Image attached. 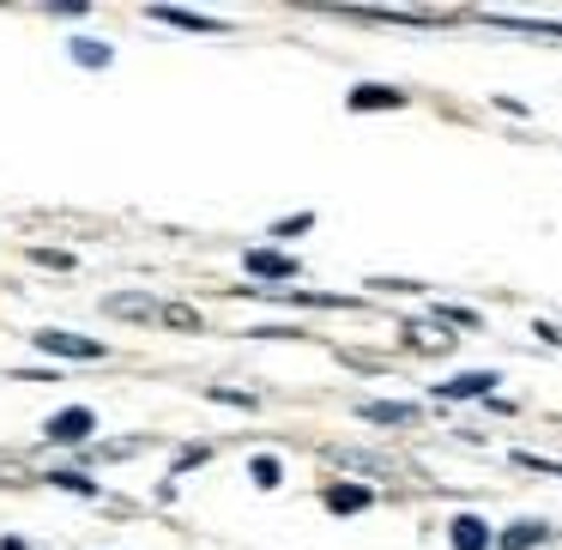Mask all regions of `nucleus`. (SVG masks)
<instances>
[{
	"mask_svg": "<svg viewBox=\"0 0 562 550\" xmlns=\"http://www.w3.org/2000/svg\"><path fill=\"white\" fill-rule=\"evenodd\" d=\"M369 502H375V490H369V484H333L327 490V508L333 514H363Z\"/></svg>",
	"mask_w": 562,
	"mask_h": 550,
	"instance_id": "10",
	"label": "nucleus"
},
{
	"mask_svg": "<svg viewBox=\"0 0 562 550\" xmlns=\"http://www.w3.org/2000/svg\"><path fill=\"white\" fill-rule=\"evenodd\" d=\"M429 315H436V321H448V327H484V321H477L472 308H460V303H436Z\"/></svg>",
	"mask_w": 562,
	"mask_h": 550,
	"instance_id": "16",
	"label": "nucleus"
},
{
	"mask_svg": "<svg viewBox=\"0 0 562 550\" xmlns=\"http://www.w3.org/2000/svg\"><path fill=\"white\" fill-rule=\"evenodd\" d=\"M0 550H25V538H0Z\"/></svg>",
	"mask_w": 562,
	"mask_h": 550,
	"instance_id": "22",
	"label": "nucleus"
},
{
	"mask_svg": "<svg viewBox=\"0 0 562 550\" xmlns=\"http://www.w3.org/2000/svg\"><path fill=\"white\" fill-rule=\"evenodd\" d=\"M212 460V448H188L182 460H176V472H194V465H206Z\"/></svg>",
	"mask_w": 562,
	"mask_h": 550,
	"instance_id": "20",
	"label": "nucleus"
},
{
	"mask_svg": "<svg viewBox=\"0 0 562 550\" xmlns=\"http://www.w3.org/2000/svg\"><path fill=\"white\" fill-rule=\"evenodd\" d=\"M400 103H405L400 86H357L351 91V110L357 115H363V110H400Z\"/></svg>",
	"mask_w": 562,
	"mask_h": 550,
	"instance_id": "9",
	"label": "nucleus"
},
{
	"mask_svg": "<svg viewBox=\"0 0 562 550\" xmlns=\"http://www.w3.org/2000/svg\"><path fill=\"white\" fill-rule=\"evenodd\" d=\"M484 393H496V375H490V369H472V375L441 381V400H484Z\"/></svg>",
	"mask_w": 562,
	"mask_h": 550,
	"instance_id": "8",
	"label": "nucleus"
},
{
	"mask_svg": "<svg viewBox=\"0 0 562 550\" xmlns=\"http://www.w3.org/2000/svg\"><path fill=\"white\" fill-rule=\"evenodd\" d=\"M357 417H369V424H387V429H405V424H417V405H405V400H369V405H357Z\"/></svg>",
	"mask_w": 562,
	"mask_h": 550,
	"instance_id": "6",
	"label": "nucleus"
},
{
	"mask_svg": "<svg viewBox=\"0 0 562 550\" xmlns=\"http://www.w3.org/2000/svg\"><path fill=\"white\" fill-rule=\"evenodd\" d=\"M49 484L74 490V496H103V490H98V478H79V472H49Z\"/></svg>",
	"mask_w": 562,
	"mask_h": 550,
	"instance_id": "17",
	"label": "nucleus"
},
{
	"mask_svg": "<svg viewBox=\"0 0 562 550\" xmlns=\"http://www.w3.org/2000/svg\"><path fill=\"white\" fill-rule=\"evenodd\" d=\"M43 436L61 441V448H79V441L98 436V412H91V405H67V412H55L49 424H43Z\"/></svg>",
	"mask_w": 562,
	"mask_h": 550,
	"instance_id": "2",
	"label": "nucleus"
},
{
	"mask_svg": "<svg viewBox=\"0 0 562 550\" xmlns=\"http://www.w3.org/2000/svg\"><path fill=\"white\" fill-rule=\"evenodd\" d=\"M544 538H550L544 520H514L508 532L496 538V545H502V550H532V545H544Z\"/></svg>",
	"mask_w": 562,
	"mask_h": 550,
	"instance_id": "12",
	"label": "nucleus"
},
{
	"mask_svg": "<svg viewBox=\"0 0 562 550\" xmlns=\"http://www.w3.org/2000/svg\"><path fill=\"white\" fill-rule=\"evenodd\" d=\"M37 260H43V267H55V272H67V267H74V260H67L61 248H37Z\"/></svg>",
	"mask_w": 562,
	"mask_h": 550,
	"instance_id": "21",
	"label": "nucleus"
},
{
	"mask_svg": "<svg viewBox=\"0 0 562 550\" xmlns=\"http://www.w3.org/2000/svg\"><path fill=\"white\" fill-rule=\"evenodd\" d=\"M158 296H139V291H115V296H103V315H115V321H158Z\"/></svg>",
	"mask_w": 562,
	"mask_h": 550,
	"instance_id": "5",
	"label": "nucleus"
},
{
	"mask_svg": "<svg viewBox=\"0 0 562 550\" xmlns=\"http://www.w3.org/2000/svg\"><path fill=\"white\" fill-rule=\"evenodd\" d=\"M405 327V345H412V351H453V333H441L436 321H400Z\"/></svg>",
	"mask_w": 562,
	"mask_h": 550,
	"instance_id": "7",
	"label": "nucleus"
},
{
	"mask_svg": "<svg viewBox=\"0 0 562 550\" xmlns=\"http://www.w3.org/2000/svg\"><path fill=\"white\" fill-rule=\"evenodd\" d=\"M248 478H255L260 490H279V478H284V465L272 460V453H255V460H248Z\"/></svg>",
	"mask_w": 562,
	"mask_h": 550,
	"instance_id": "14",
	"label": "nucleus"
},
{
	"mask_svg": "<svg viewBox=\"0 0 562 550\" xmlns=\"http://www.w3.org/2000/svg\"><path fill=\"white\" fill-rule=\"evenodd\" d=\"M448 545H453V550H490V545H496V532L484 526V514H453Z\"/></svg>",
	"mask_w": 562,
	"mask_h": 550,
	"instance_id": "4",
	"label": "nucleus"
},
{
	"mask_svg": "<svg viewBox=\"0 0 562 550\" xmlns=\"http://www.w3.org/2000/svg\"><path fill=\"white\" fill-rule=\"evenodd\" d=\"M243 267L255 272V279H303V267H296L291 255H279V248H248Z\"/></svg>",
	"mask_w": 562,
	"mask_h": 550,
	"instance_id": "3",
	"label": "nucleus"
},
{
	"mask_svg": "<svg viewBox=\"0 0 562 550\" xmlns=\"http://www.w3.org/2000/svg\"><path fill=\"white\" fill-rule=\"evenodd\" d=\"M158 321H164V327H176V333H200V327H206V321H200V308H188V303H164Z\"/></svg>",
	"mask_w": 562,
	"mask_h": 550,
	"instance_id": "13",
	"label": "nucleus"
},
{
	"mask_svg": "<svg viewBox=\"0 0 562 550\" xmlns=\"http://www.w3.org/2000/svg\"><path fill=\"white\" fill-rule=\"evenodd\" d=\"M151 19H158V25H176V31H224L218 19H206V13H188V7H151Z\"/></svg>",
	"mask_w": 562,
	"mask_h": 550,
	"instance_id": "11",
	"label": "nucleus"
},
{
	"mask_svg": "<svg viewBox=\"0 0 562 550\" xmlns=\"http://www.w3.org/2000/svg\"><path fill=\"white\" fill-rule=\"evenodd\" d=\"M308 224H315V212H296V218H279V224H272V236H279V243H291V236H303Z\"/></svg>",
	"mask_w": 562,
	"mask_h": 550,
	"instance_id": "18",
	"label": "nucleus"
},
{
	"mask_svg": "<svg viewBox=\"0 0 562 550\" xmlns=\"http://www.w3.org/2000/svg\"><path fill=\"white\" fill-rule=\"evenodd\" d=\"M43 357H67V363H103V339H86V333H61V327H37L31 333Z\"/></svg>",
	"mask_w": 562,
	"mask_h": 550,
	"instance_id": "1",
	"label": "nucleus"
},
{
	"mask_svg": "<svg viewBox=\"0 0 562 550\" xmlns=\"http://www.w3.org/2000/svg\"><path fill=\"white\" fill-rule=\"evenodd\" d=\"M74 61H79V67H110L115 55H110V43H91V37H74Z\"/></svg>",
	"mask_w": 562,
	"mask_h": 550,
	"instance_id": "15",
	"label": "nucleus"
},
{
	"mask_svg": "<svg viewBox=\"0 0 562 550\" xmlns=\"http://www.w3.org/2000/svg\"><path fill=\"white\" fill-rule=\"evenodd\" d=\"M212 400H224V405H243V412H248V405H255V393H236V388H212Z\"/></svg>",
	"mask_w": 562,
	"mask_h": 550,
	"instance_id": "19",
	"label": "nucleus"
}]
</instances>
